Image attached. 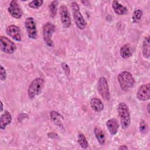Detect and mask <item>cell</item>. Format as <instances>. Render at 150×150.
<instances>
[{"mask_svg": "<svg viewBox=\"0 0 150 150\" xmlns=\"http://www.w3.org/2000/svg\"><path fill=\"white\" fill-rule=\"evenodd\" d=\"M117 112L122 128H127L131 122L130 112L128 105L124 102L120 103L117 107Z\"/></svg>", "mask_w": 150, "mask_h": 150, "instance_id": "1", "label": "cell"}, {"mask_svg": "<svg viewBox=\"0 0 150 150\" xmlns=\"http://www.w3.org/2000/svg\"><path fill=\"white\" fill-rule=\"evenodd\" d=\"M118 81L122 91H127L135 84V79L132 74L127 71L121 72L118 76Z\"/></svg>", "mask_w": 150, "mask_h": 150, "instance_id": "2", "label": "cell"}, {"mask_svg": "<svg viewBox=\"0 0 150 150\" xmlns=\"http://www.w3.org/2000/svg\"><path fill=\"white\" fill-rule=\"evenodd\" d=\"M45 80L41 77H36L32 81L28 89V95L30 99L38 96L43 90Z\"/></svg>", "mask_w": 150, "mask_h": 150, "instance_id": "3", "label": "cell"}, {"mask_svg": "<svg viewBox=\"0 0 150 150\" xmlns=\"http://www.w3.org/2000/svg\"><path fill=\"white\" fill-rule=\"evenodd\" d=\"M71 9L74 21L76 26L80 29H84L87 23L81 15L78 4L76 2H73L71 3Z\"/></svg>", "mask_w": 150, "mask_h": 150, "instance_id": "4", "label": "cell"}, {"mask_svg": "<svg viewBox=\"0 0 150 150\" xmlns=\"http://www.w3.org/2000/svg\"><path fill=\"white\" fill-rule=\"evenodd\" d=\"M55 30V26L51 22L46 23L43 28V38L45 44L49 47H53L52 36Z\"/></svg>", "mask_w": 150, "mask_h": 150, "instance_id": "5", "label": "cell"}, {"mask_svg": "<svg viewBox=\"0 0 150 150\" xmlns=\"http://www.w3.org/2000/svg\"><path fill=\"white\" fill-rule=\"evenodd\" d=\"M97 90L101 97L106 101L110 98V93L107 80L104 77H101L98 79L97 83Z\"/></svg>", "mask_w": 150, "mask_h": 150, "instance_id": "6", "label": "cell"}, {"mask_svg": "<svg viewBox=\"0 0 150 150\" xmlns=\"http://www.w3.org/2000/svg\"><path fill=\"white\" fill-rule=\"evenodd\" d=\"M0 47L3 52L8 54L13 53L16 49V45L8 38L4 36L0 38Z\"/></svg>", "mask_w": 150, "mask_h": 150, "instance_id": "7", "label": "cell"}, {"mask_svg": "<svg viewBox=\"0 0 150 150\" xmlns=\"http://www.w3.org/2000/svg\"><path fill=\"white\" fill-rule=\"evenodd\" d=\"M25 27L28 33V37L32 39H35L37 38V28L35 21L32 17H28L25 22Z\"/></svg>", "mask_w": 150, "mask_h": 150, "instance_id": "8", "label": "cell"}, {"mask_svg": "<svg viewBox=\"0 0 150 150\" xmlns=\"http://www.w3.org/2000/svg\"><path fill=\"white\" fill-rule=\"evenodd\" d=\"M8 11L13 18L18 19H20L23 15L22 10L16 0H13L10 2L8 8Z\"/></svg>", "mask_w": 150, "mask_h": 150, "instance_id": "9", "label": "cell"}, {"mask_svg": "<svg viewBox=\"0 0 150 150\" xmlns=\"http://www.w3.org/2000/svg\"><path fill=\"white\" fill-rule=\"evenodd\" d=\"M59 15L63 26L66 28H69L71 25V21L67 8L65 5H63L60 7Z\"/></svg>", "mask_w": 150, "mask_h": 150, "instance_id": "10", "label": "cell"}, {"mask_svg": "<svg viewBox=\"0 0 150 150\" xmlns=\"http://www.w3.org/2000/svg\"><path fill=\"white\" fill-rule=\"evenodd\" d=\"M150 97V84L147 83L141 86L137 91V97L140 101H146Z\"/></svg>", "mask_w": 150, "mask_h": 150, "instance_id": "11", "label": "cell"}, {"mask_svg": "<svg viewBox=\"0 0 150 150\" xmlns=\"http://www.w3.org/2000/svg\"><path fill=\"white\" fill-rule=\"evenodd\" d=\"M6 34L16 41L21 42L22 40L21 31L20 28L15 25L8 26L6 29Z\"/></svg>", "mask_w": 150, "mask_h": 150, "instance_id": "12", "label": "cell"}, {"mask_svg": "<svg viewBox=\"0 0 150 150\" xmlns=\"http://www.w3.org/2000/svg\"><path fill=\"white\" fill-rule=\"evenodd\" d=\"M106 126L111 135H114L117 133L120 125L117 119L111 118L106 122Z\"/></svg>", "mask_w": 150, "mask_h": 150, "instance_id": "13", "label": "cell"}, {"mask_svg": "<svg viewBox=\"0 0 150 150\" xmlns=\"http://www.w3.org/2000/svg\"><path fill=\"white\" fill-rule=\"evenodd\" d=\"M12 121V115L11 113L5 110L4 112L1 115L0 118V128L2 130L5 129L6 127L11 124Z\"/></svg>", "mask_w": 150, "mask_h": 150, "instance_id": "14", "label": "cell"}, {"mask_svg": "<svg viewBox=\"0 0 150 150\" xmlns=\"http://www.w3.org/2000/svg\"><path fill=\"white\" fill-rule=\"evenodd\" d=\"M112 8L114 12L119 15H125L128 13V9L117 1H114L112 3Z\"/></svg>", "mask_w": 150, "mask_h": 150, "instance_id": "15", "label": "cell"}, {"mask_svg": "<svg viewBox=\"0 0 150 150\" xmlns=\"http://www.w3.org/2000/svg\"><path fill=\"white\" fill-rule=\"evenodd\" d=\"M90 105L92 110L96 112H100L104 109V104L101 100L96 97L91 99Z\"/></svg>", "mask_w": 150, "mask_h": 150, "instance_id": "16", "label": "cell"}, {"mask_svg": "<svg viewBox=\"0 0 150 150\" xmlns=\"http://www.w3.org/2000/svg\"><path fill=\"white\" fill-rule=\"evenodd\" d=\"M96 138L100 145H104L105 142V137L103 129L99 127H96L94 129Z\"/></svg>", "mask_w": 150, "mask_h": 150, "instance_id": "17", "label": "cell"}, {"mask_svg": "<svg viewBox=\"0 0 150 150\" xmlns=\"http://www.w3.org/2000/svg\"><path fill=\"white\" fill-rule=\"evenodd\" d=\"M142 54L144 57L148 58L150 54V47H149V37H145L142 42Z\"/></svg>", "mask_w": 150, "mask_h": 150, "instance_id": "18", "label": "cell"}, {"mask_svg": "<svg viewBox=\"0 0 150 150\" xmlns=\"http://www.w3.org/2000/svg\"><path fill=\"white\" fill-rule=\"evenodd\" d=\"M120 56L123 59H127L131 57L132 55V51L130 46L128 44L124 45L120 48Z\"/></svg>", "mask_w": 150, "mask_h": 150, "instance_id": "19", "label": "cell"}, {"mask_svg": "<svg viewBox=\"0 0 150 150\" xmlns=\"http://www.w3.org/2000/svg\"><path fill=\"white\" fill-rule=\"evenodd\" d=\"M50 118L51 120L53 121V122L59 126L60 127H61V126H62V120H63V117L57 111H52L50 112Z\"/></svg>", "mask_w": 150, "mask_h": 150, "instance_id": "20", "label": "cell"}, {"mask_svg": "<svg viewBox=\"0 0 150 150\" xmlns=\"http://www.w3.org/2000/svg\"><path fill=\"white\" fill-rule=\"evenodd\" d=\"M77 142L79 145L83 149H86L88 146V143L85 135L81 132H79L77 134Z\"/></svg>", "mask_w": 150, "mask_h": 150, "instance_id": "21", "label": "cell"}, {"mask_svg": "<svg viewBox=\"0 0 150 150\" xmlns=\"http://www.w3.org/2000/svg\"><path fill=\"white\" fill-rule=\"evenodd\" d=\"M59 4V1L57 0L52 1L49 5V9L50 17L54 18L57 13V8Z\"/></svg>", "mask_w": 150, "mask_h": 150, "instance_id": "22", "label": "cell"}, {"mask_svg": "<svg viewBox=\"0 0 150 150\" xmlns=\"http://www.w3.org/2000/svg\"><path fill=\"white\" fill-rule=\"evenodd\" d=\"M143 15V12L141 9H136L134 11L132 16V20L134 23L138 22L142 18Z\"/></svg>", "mask_w": 150, "mask_h": 150, "instance_id": "23", "label": "cell"}, {"mask_svg": "<svg viewBox=\"0 0 150 150\" xmlns=\"http://www.w3.org/2000/svg\"><path fill=\"white\" fill-rule=\"evenodd\" d=\"M43 4V1L42 0H35V1H32L30 2L28 4V6L33 9H37L40 7Z\"/></svg>", "mask_w": 150, "mask_h": 150, "instance_id": "24", "label": "cell"}, {"mask_svg": "<svg viewBox=\"0 0 150 150\" xmlns=\"http://www.w3.org/2000/svg\"><path fill=\"white\" fill-rule=\"evenodd\" d=\"M139 131L142 134H145L148 131V125L144 120H140Z\"/></svg>", "mask_w": 150, "mask_h": 150, "instance_id": "25", "label": "cell"}, {"mask_svg": "<svg viewBox=\"0 0 150 150\" xmlns=\"http://www.w3.org/2000/svg\"><path fill=\"white\" fill-rule=\"evenodd\" d=\"M6 79V72L5 68L1 65L0 69V79L2 81L5 80Z\"/></svg>", "mask_w": 150, "mask_h": 150, "instance_id": "26", "label": "cell"}, {"mask_svg": "<svg viewBox=\"0 0 150 150\" xmlns=\"http://www.w3.org/2000/svg\"><path fill=\"white\" fill-rule=\"evenodd\" d=\"M62 69H63L65 74L67 76H69L70 74V69H69V66L66 63H63L62 64Z\"/></svg>", "mask_w": 150, "mask_h": 150, "instance_id": "27", "label": "cell"}, {"mask_svg": "<svg viewBox=\"0 0 150 150\" xmlns=\"http://www.w3.org/2000/svg\"><path fill=\"white\" fill-rule=\"evenodd\" d=\"M128 149V147L126 146V145H121V146H120L119 148H118V149H124V150H125V149Z\"/></svg>", "mask_w": 150, "mask_h": 150, "instance_id": "28", "label": "cell"}, {"mask_svg": "<svg viewBox=\"0 0 150 150\" xmlns=\"http://www.w3.org/2000/svg\"><path fill=\"white\" fill-rule=\"evenodd\" d=\"M3 108H4V106H3V103L2 101H1V112H2L3 111Z\"/></svg>", "mask_w": 150, "mask_h": 150, "instance_id": "29", "label": "cell"}, {"mask_svg": "<svg viewBox=\"0 0 150 150\" xmlns=\"http://www.w3.org/2000/svg\"><path fill=\"white\" fill-rule=\"evenodd\" d=\"M149 104H148V105H147V110H148V112L149 114Z\"/></svg>", "mask_w": 150, "mask_h": 150, "instance_id": "30", "label": "cell"}]
</instances>
